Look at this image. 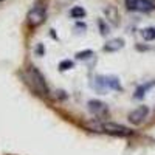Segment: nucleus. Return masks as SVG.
<instances>
[{"label":"nucleus","mask_w":155,"mask_h":155,"mask_svg":"<svg viewBox=\"0 0 155 155\" xmlns=\"http://www.w3.org/2000/svg\"><path fill=\"white\" fill-rule=\"evenodd\" d=\"M88 129H92V132H102V134H107V135H113V137H129L132 135V130L129 127L118 124V123H95L92 126H88Z\"/></svg>","instance_id":"obj_2"},{"label":"nucleus","mask_w":155,"mask_h":155,"mask_svg":"<svg viewBox=\"0 0 155 155\" xmlns=\"http://www.w3.org/2000/svg\"><path fill=\"white\" fill-rule=\"evenodd\" d=\"M47 19V3L44 2H37L34 6L28 11L27 14V23L31 28H36L39 25H42Z\"/></svg>","instance_id":"obj_3"},{"label":"nucleus","mask_w":155,"mask_h":155,"mask_svg":"<svg viewBox=\"0 0 155 155\" xmlns=\"http://www.w3.org/2000/svg\"><path fill=\"white\" fill-rule=\"evenodd\" d=\"M141 36H143L144 41H155V28L147 27L144 30H141Z\"/></svg>","instance_id":"obj_9"},{"label":"nucleus","mask_w":155,"mask_h":155,"mask_svg":"<svg viewBox=\"0 0 155 155\" xmlns=\"http://www.w3.org/2000/svg\"><path fill=\"white\" fill-rule=\"evenodd\" d=\"M88 109L95 116H98V118H102V116L109 115L107 106L104 104V102H101V101H90L88 102Z\"/></svg>","instance_id":"obj_6"},{"label":"nucleus","mask_w":155,"mask_h":155,"mask_svg":"<svg viewBox=\"0 0 155 155\" xmlns=\"http://www.w3.org/2000/svg\"><path fill=\"white\" fill-rule=\"evenodd\" d=\"M104 12H106V16L110 17L109 20H110L112 23H115V25H118V23H120V14L116 12V9H115L113 6H109L107 9H104Z\"/></svg>","instance_id":"obj_8"},{"label":"nucleus","mask_w":155,"mask_h":155,"mask_svg":"<svg viewBox=\"0 0 155 155\" xmlns=\"http://www.w3.org/2000/svg\"><path fill=\"white\" fill-rule=\"evenodd\" d=\"M124 47V41L123 39H113V41L107 42L104 47H102V50L104 51H109V53H115V51H118Z\"/></svg>","instance_id":"obj_7"},{"label":"nucleus","mask_w":155,"mask_h":155,"mask_svg":"<svg viewBox=\"0 0 155 155\" xmlns=\"http://www.w3.org/2000/svg\"><path fill=\"white\" fill-rule=\"evenodd\" d=\"M129 11L134 12H150L155 11V0H124Z\"/></svg>","instance_id":"obj_4"},{"label":"nucleus","mask_w":155,"mask_h":155,"mask_svg":"<svg viewBox=\"0 0 155 155\" xmlns=\"http://www.w3.org/2000/svg\"><path fill=\"white\" fill-rule=\"evenodd\" d=\"M70 16L74 17V19H81V17L85 16V9L81 8V6H74V8L70 9Z\"/></svg>","instance_id":"obj_10"},{"label":"nucleus","mask_w":155,"mask_h":155,"mask_svg":"<svg viewBox=\"0 0 155 155\" xmlns=\"http://www.w3.org/2000/svg\"><path fill=\"white\" fill-rule=\"evenodd\" d=\"M0 2H3V0H0Z\"/></svg>","instance_id":"obj_15"},{"label":"nucleus","mask_w":155,"mask_h":155,"mask_svg":"<svg viewBox=\"0 0 155 155\" xmlns=\"http://www.w3.org/2000/svg\"><path fill=\"white\" fill-rule=\"evenodd\" d=\"M61 3H70V2H73V0H59Z\"/></svg>","instance_id":"obj_14"},{"label":"nucleus","mask_w":155,"mask_h":155,"mask_svg":"<svg viewBox=\"0 0 155 155\" xmlns=\"http://www.w3.org/2000/svg\"><path fill=\"white\" fill-rule=\"evenodd\" d=\"M70 68H73V62L68 61V59L62 61V62L59 64V70H61V71H65V70H70Z\"/></svg>","instance_id":"obj_12"},{"label":"nucleus","mask_w":155,"mask_h":155,"mask_svg":"<svg viewBox=\"0 0 155 155\" xmlns=\"http://www.w3.org/2000/svg\"><path fill=\"white\" fill-rule=\"evenodd\" d=\"M25 79H27L30 87L34 90L37 95H41L44 98H50V87H48V84L45 81L44 74L39 71L36 67L30 65L27 68V71H25Z\"/></svg>","instance_id":"obj_1"},{"label":"nucleus","mask_w":155,"mask_h":155,"mask_svg":"<svg viewBox=\"0 0 155 155\" xmlns=\"http://www.w3.org/2000/svg\"><path fill=\"white\" fill-rule=\"evenodd\" d=\"M147 115H149V109L146 106H140V107H137L135 110H132L130 113H129L127 120L134 126H140V124H143L146 121Z\"/></svg>","instance_id":"obj_5"},{"label":"nucleus","mask_w":155,"mask_h":155,"mask_svg":"<svg viewBox=\"0 0 155 155\" xmlns=\"http://www.w3.org/2000/svg\"><path fill=\"white\" fill-rule=\"evenodd\" d=\"M155 85V81H152V82H149V84H146V85H143V87H140L138 90H137V95H135V98H143L144 95H146V92L150 88V87H153Z\"/></svg>","instance_id":"obj_11"},{"label":"nucleus","mask_w":155,"mask_h":155,"mask_svg":"<svg viewBox=\"0 0 155 155\" xmlns=\"http://www.w3.org/2000/svg\"><path fill=\"white\" fill-rule=\"evenodd\" d=\"M90 56H93V51L90 50H85V51H79V53H76V59H87Z\"/></svg>","instance_id":"obj_13"}]
</instances>
